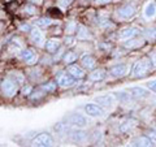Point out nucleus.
<instances>
[{
    "label": "nucleus",
    "instance_id": "nucleus-1",
    "mask_svg": "<svg viewBox=\"0 0 156 147\" xmlns=\"http://www.w3.org/2000/svg\"><path fill=\"white\" fill-rule=\"evenodd\" d=\"M0 89H2L3 95L5 96V98H13L14 95L17 94L18 86H17L16 81L11 80V78H5V80H3Z\"/></svg>",
    "mask_w": 156,
    "mask_h": 147
},
{
    "label": "nucleus",
    "instance_id": "nucleus-2",
    "mask_svg": "<svg viewBox=\"0 0 156 147\" xmlns=\"http://www.w3.org/2000/svg\"><path fill=\"white\" fill-rule=\"evenodd\" d=\"M150 68H152L151 61L148 59H142V60H139L138 63H135V65L133 66V76L134 77H143L147 74Z\"/></svg>",
    "mask_w": 156,
    "mask_h": 147
},
{
    "label": "nucleus",
    "instance_id": "nucleus-3",
    "mask_svg": "<svg viewBox=\"0 0 156 147\" xmlns=\"http://www.w3.org/2000/svg\"><path fill=\"white\" fill-rule=\"evenodd\" d=\"M74 77H72L69 73H58V74L56 76V82L57 85L60 87H72L73 85H74Z\"/></svg>",
    "mask_w": 156,
    "mask_h": 147
},
{
    "label": "nucleus",
    "instance_id": "nucleus-4",
    "mask_svg": "<svg viewBox=\"0 0 156 147\" xmlns=\"http://www.w3.org/2000/svg\"><path fill=\"white\" fill-rule=\"evenodd\" d=\"M53 145V139L50 134L47 133H42L37 135L33 139V146H38V147H44V146H52Z\"/></svg>",
    "mask_w": 156,
    "mask_h": 147
},
{
    "label": "nucleus",
    "instance_id": "nucleus-5",
    "mask_svg": "<svg viewBox=\"0 0 156 147\" xmlns=\"http://www.w3.org/2000/svg\"><path fill=\"white\" fill-rule=\"evenodd\" d=\"M66 122H69L70 125H74V126H86L87 124H89V121H87V119L85 116L82 115H78V113H73L70 116L66 117Z\"/></svg>",
    "mask_w": 156,
    "mask_h": 147
},
{
    "label": "nucleus",
    "instance_id": "nucleus-6",
    "mask_svg": "<svg viewBox=\"0 0 156 147\" xmlns=\"http://www.w3.org/2000/svg\"><path fill=\"white\" fill-rule=\"evenodd\" d=\"M30 41L37 46H43V43H44V37H43V34L41 33V30H38V29H31Z\"/></svg>",
    "mask_w": 156,
    "mask_h": 147
},
{
    "label": "nucleus",
    "instance_id": "nucleus-7",
    "mask_svg": "<svg viewBox=\"0 0 156 147\" xmlns=\"http://www.w3.org/2000/svg\"><path fill=\"white\" fill-rule=\"evenodd\" d=\"M68 73H69L72 77H74L76 80H81V78L85 77L83 69H82V68H80L78 65H74V64H70L69 66H68Z\"/></svg>",
    "mask_w": 156,
    "mask_h": 147
},
{
    "label": "nucleus",
    "instance_id": "nucleus-8",
    "mask_svg": "<svg viewBox=\"0 0 156 147\" xmlns=\"http://www.w3.org/2000/svg\"><path fill=\"white\" fill-rule=\"evenodd\" d=\"M21 57L26 64H34L37 61V55L34 53L33 50H29V48H26V50H23L21 52Z\"/></svg>",
    "mask_w": 156,
    "mask_h": 147
},
{
    "label": "nucleus",
    "instance_id": "nucleus-9",
    "mask_svg": "<svg viewBox=\"0 0 156 147\" xmlns=\"http://www.w3.org/2000/svg\"><path fill=\"white\" fill-rule=\"evenodd\" d=\"M85 111H86L87 115L94 116V117L101 116V115L104 113L103 108H101V107H99V106H96V104H87V106L85 107Z\"/></svg>",
    "mask_w": 156,
    "mask_h": 147
},
{
    "label": "nucleus",
    "instance_id": "nucleus-10",
    "mask_svg": "<svg viewBox=\"0 0 156 147\" xmlns=\"http://www.w3.org/2000/svg\"><path fill=\"white\" fill-rule=\"evenodd\" d=\"M126 73H128V66L125 64H120V65L111 68V74L115 77H124Z\"/></svg>",
    "mask_w": 156,
    "mask_h": 147
},
{
    "label": "nucleus",
    "instance_id": "nucleus-11",
    "mask_svg": "<svg viewBox=\"0 0 156 147\" xmlns=\"http://www.w3.org/2000/svg\"><path fill=\"white\" fill-rule=\"evenodd\" d=\"M138 31H136V29L134 27H126V29H122L120 33H119V38L120 39H130L135 37Z\"/></svg>",
    "mask_w": 156,
    "mask_h": 147
},
{
    "label": "nucleus",
    "instance_id": "nucleus-12",
    "mask_svg": "<svg viewBox=\"0 0 156 147\" xmlns=\"http://www.w3.org/2000/svg\"><path fill=\"white\" fill-rule=\"evenodd\" d=\"M95 102L99 103V104L109 107V106H112L115 103V96L113 95H100V96L95 98Z\"/></svg>",
    "mask_w": 156,
    "mask_h": 147
},
{
    "label": "nucleus",
    "instance_id": "nucleus-13",
    "mask_svg": "<svg viewBox=\"0 0 156 147\" xmlns=\"http://www.w3.org/2000/svg\"><path fill=\"white\" fill-rule=\"evenodd\" d=\"M69 138L73 142H85L87 139V134L85 131H81V130H74V131H70V135Z\"/></svg>",
    "mask_w": 156,
    "mask_h": 147
},
{
    "label": "nucleus",
    "instance_id": "nucleus-14",
    "mask_svg": "<svg viewBox=\"0 0 156 147\" xmlns=\"http://www.w3.org/2000/svg\"><path fill=\"white\" fill-rule=\"evenodd\" d=\"M134 13H135V8H134V5H130V4H128V5H124L119 11V14L121 17H124V18H129V17L133 16Z\"/></svg>",
    "mask_w": 156,
    "mask_h": 147
},
{
    "label": "nucleus",
    "instance_id": "nucleus-15",
    "mask_svg": "<svg viewBox=\"0 0 156 147\" xmlns=\"http://www.w3.org/2000/svg\"><path fill=\"white\" fill-rule=\"evenodd\" d=\"M129 94L133 98H146V96H148V92L146 91L143 87H131V89L129 90Z\"/></svg>",
    "mask_w": 156,
    "mask_h": 147
},
{
    "label": "nucleus",
    "instance_id": "nucleus-16",
    "mask_svg": "<svg viewBox=\"0 0 156 147\" xmlns=\"http://www.w3.org/2000/svg\"><path fill=\"white\" fill-rule=\"evenodd\" d=\"M60 47V41L58 39H56V38H51V39H48L47 41V43H46V50L48 51V52H55V51H57V48Z\"/></svg>",
    "mask_w": 156,
    "mask_h": 147
},
{
    "label": "nucleus",
    "instance_id": "nucleus-17",
    "mask_svg": "<svg viewBox=\"0 0 156 147\" xmlns=\"http://www.w3.org/2000/svg\"><path fill=\"white\" fill-rule=\"evenodd\" d=\"M81 63H82V65H83L86 69H92V68L95 66V64H96L95 59L92 57V56H90V55H86V56L82 57Z\"/></svg>",
    "mask_w": 156,
    "mask_h": 147
},
{
    "label": "nucleus",
    "instance_id": "nucleus-18",
    "mask_svg": "<svg viewBox=\"0 0 156 147\" xmlns=\"http://www.w3.org/2000/svg\"><path fill=\"white\" fill-rule=\"evenodd\" d=\"M156 16V5L155 3H148L144 8V17L146 18H154Z\"/></svg>",
    "mask_w": 156,
    "mask_h": 147
},
{
    "label": "nucleus",
    "instance_id": "nucleus-19",
    "mask_svg": "<svg viewBox=\"0 0 156 147\" xmlns=\"http://www.w3.org/2000/svg\"><path fill=\"white\" fill-rule=\"evenodd\" d=\"M104 77H105V72L103 69H96L94 72H91L90 80L91 81H101V80H104Z\"/></svg>",
    "mask_w": 156,
    "mask_h": 147
},
{
    "label": "nucleus",
    "instance_id": "nucleus-20",
    "mask_svg": "<svg viewBox=\"0 0 156 147\" xmlns=\"http://www.w3.org/2000/svg\"><path fill=\"white\" fill-rule=\"evenodd\" d=\"M90 37H91L90 33L85 26H78V29H77V38L78 39H89Z\"/></svg>",
    "mask_w": 156,
    "mask_h": 147
},
{
    "label": "nucleus",
    "instance_id": "nucleus-21",
    "mask_svg": "<svg viewBox=\"0 0 156 147\" xmlns=\"http://www.w3.org/2000/svg\"><path fill=\"white\" fill-rule=\"evenodd\" d=\"M151 145H152V141L148 137H140V138L133 142V146H151Z\"/></svg>",
    "mask_w": 156,
    "mask_h": 147
},
{
    "label": "nucleus",
    "instance_id": "nucleus-22",
    "mask_svg": "<svg viewBox=\"0 0 156 147\" xmlns=\"http://www.w3.org/2000/svg\"><path fill=\"white\" fill-rule=\"evenodd\" d=\"M56 87H57V82H47L44 85H42L41 89L44 92H53L56 90Z\"/></svg>",
    "mask_w": 156,
    "mask_h": 147
},
{
    "label": "nucleus",
    "instance_id": "nucleus-23",
    "mask_svg": "<svg viewBox=\"0 0 156 147\" xmlns=\"http://www.w3.org/2000/svg\"><path fill=\"white\" fill-rule=\"evenodd\" d=\"M62 60H64V63H65L66 65H70V64H73V63L77 60V55H76L74 52H66Z\"/></svg>",
    "mask_w": 156,
    "mask_h": 147
},
{
    "label": "nucleus",
    "instance_id": "nucleus-24",
    "mask_svg": "<svg viewBox=\"0 0 156 147\" xmlns=\"http://www.w3.org/2000/svg\"><path fill=\"white\" fill-rule=\"evenodd\" d=\"M135 120H128V121H125L122 125L120 126V130L121 131H129L130 129H133L134 126H135Z\"/></svg>",
    "mask_w": 156,
    "mask_h": 147
},
{
    "label": "nucleus",
    "instance_id": "nucleus-25",
    "mask_svg": "<svg viewBox=\"0 0 156 147\" xmlns=\"http://www.w3.org/2000/svg\"><path fill=\"white\" fill-rule=\"evenodd\" d=\"M9 78H13V81H16L17 83H22L23 82V76L21 74V73H18V72H16V73H11L9 74Z\"/></svg>",
    "mask_w": 156,
    "mask_h": 147
},
{
    "label": "nucleus",
    "instance_id": "nucleus-26",
    "mask_svg": "<svg viewBox=\"0 0 156 147\" xmlns=\"http://www.w3.org/2000/svg\"><path fill=\"white\" fill-rule=\"evenodd\" d=\"M52 23V20L50 18H39L38 20V25H41V26H48V25H51Z\"/></svg>",
    "mask_w": 156,
    "mask_h": 147
},
{
    "label": "nucleus",
    "instance_id": "nucleus-27",
    "mask_svg": "<svg viewBox=\"0 0 156 147\" xmlns=\"http://www.w3.org/2000/svg\"><path fill=\"white\" fill-rule=\"evenodd\" d=\"M77 25H76V22H69L66 25V31H69V33H73L74 30H77Z\"/></svg>",
    "mask_w": 156,
    "mask_h": 147
},
{
    "label": "nucleus",
    "instance_id": "nucleus-28",
    "mask_svg": "<svg viewBox=\"0 0 156 147\" xmlns=\"http://www.w3.org/2000/svg\"><path fill=\"white\" fill-rule=\"evenodd\" d=\"M25 11L29 14H35L37 13V9H35V7H34V5H26L25 7Z\"/></svg>",
    "mask_w": 156,
    "mask_h": 147
},
{
    "label": "nucleus",
    "instance_id": "nucleus-29",
    "mask_svg": "<svg viewBox=\"0 0 156 147\" xmlns=\"http://www.w3.org/2000/svg\"><path fill=\"white\" fill-rule=\"evenodd\" d=\"M72 2H73V0H58V5L62 7V8H65V7L69 5V4H72Z\"/></svg>",
    "mask_w": 156,
    "mask_h": 147
},
{
    "label": "nucleus",
    "instance_id": "nucleus-30",
    "mask_svg": "<svg viewBox=\"0 0 156 147\" xmlns=\"http://www.w3.org/2000/svg\"><path fill=\"white\" fill-rule=\"evenodd\" d=\"M147 137H148V138L152 141V142H155V143H156V131H155V130H150L148 134H147Z\"/></svg>",
    "mask_w": 156,
    "mask_h": 147
},
{
    "label": "nucleus",
    "instance_id": "nucleus-31",
    "mask_svg": "<svg viewBox=\"0 0 156 147\" xmlns=\"http://www.w3.org/2000/svg\"><path fill=\"white\" fill-rule=\"evenodd\" d=\"M31 91H33V87L31 86H25V87H23V89H22V92H23V95H30L31 94Z\"/></svg>",
    "mask_w": 156,
    "mask_h": 147
},
{
    "label": "nucleus",
    "instance_id": "nucleus-32",
    "mask_svg": "<svg viewBox=\"0 0 156 147\" xmlns=\"http://www.w3.org/2000/svg\"><path fill=\"white\" fill-rule=\"evenodd\" d=\"M148 87H150V90L152 91V92H156V81L148 82Z\"/></svg>",
    "mask_w": 156,
    "mask_h": 147
},
{
    "label": "nucleus",
    "instance_id": "nucleus-33",
    "mask_svg": "<svg viewBox=\"0 0 156 147\" xmlns=\"http://www.w3.org/2000/svg\"><path fill=\"white\" fill-rule=\"evenodd\" d=\"M147 35H148L151 39L156 38V29H152V30H151V29H150V30L147 31Z\"/></svg>",
    "mask_w": 156,
    "mask_h": 147
},
{
    "label": "nucleus",
    "instance_id": "nucleus-34",
    "mask_svg": "<svg viewBox=\"0 0 156 147\" xmlns=\"http://www.w3.org/2000/svg\"><path fill=\"white\" fill-rule=\"evenodd\" d=\"M20 30H22V31H29V30H31V29H30V25L25 23V25H21V26H20Z\"/></svg>",
    "mask_w": 156,
    "mask_h": 147
},
{
    "label": "nucleus",
    "instance_id": "nucleus-35",
    "mask_svg": "<svg viewBox=\"0 0 156 147\" xmlns=\"http://www.w3.org/2000/svg\"><path fill=\"white\" fill-rule=\"evenodd\" d=\"M136 45H139V43H135L134 41H130V42H128V43H126L125 46H126V47H130V48H131V47H135Z\"/></svg>",
    "mask_w": 156,
    "mask_h": 147
},
{
    "label": "nucleus",
    "instance_id": "nucleus-36",
    "mask_svg": "<svg viewBox=\"0 0 156 147\" xmlns=\"http://www.w3.org/2000/svg\"><path fill=\"white\" fill-rule=\"evenodd\" d=\"M112 0H95L96 4H107V3H111Z\"/></svg>",
    "mask_w": 156,
    "mask_h": 147
},
{
    "label": "nucleus",
    "instance_id": "nucleus-37",
    "mask_svg": "<svg viewBox=\"0 0 156 147\" xmlns=\"http://www.w3.org/2000/svg\"><path fill=\"white\" fill-rule=\"evenodd\" d=\"M152 61H154V64H156V52L154 53V56H152Z\"/></svg>",
    "mask_w": 156,
    "mask_h": 147
},
{
    "label": "nucleus",
    "instance_id": "nucleus-38",
    "mask_svg": "<svg viewBox=\"0 0 156 147\" xmlns=\"http://www.w3.org/2000/svg\"><path fill=\"white\" fill-rule=\"evenodd\" d=\"M33 3H37V4H42V0H31Z\"/></svg>",
    "mask_w": 156,
    "mask_h": 147
},
{
    "label": "nucleus",
    "instance_id": "nucleus-39",
    "mask_svg": "<svg viewBox=\"0 0 156 147\" xmlns=\"http://www.w3.org/2000/svg\"><path fill=\"white\" fill-rule=\"evenodd\" d=\"M3 27H4V23H3V22H0V31L3 30Z\"/></svg>",
    "mask_w": 156,
    "mask_h": 147
},
{
    "label": "nucleus",
    "instance_id": "nucleus-40",
    "mask_svg": "<svg viewBox=\"0 0 156 147\" xmlns=\"http://www.w3.org/2000/svg\"><path fill=\"white\" fill-rule=\"evenodd\" d=\"M4 16H5V14H4V12H2V11H0V18H3Z\"/></svg>",
    "mask_w": 156,
    "mask_h": 147
},
{
    "label": "nucleus",
    "instance_id": "nucleus-41",
    "mask_svg": "<svg viewBox=\"0 0 156 147\" xmlns=\"http://www.w3.org/2000/svg\"><path fill=\"white\" fill-rule=\"evenodd\" d=\"M0 48H2V43H0Z\"/></svg>",
    "mask_w": 156,
    "mask_h": 147
}]
</instances>
